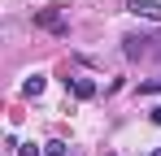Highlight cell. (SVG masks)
<instances>
[{"instance_id": "obj_3", "label": "cell", "mask_w": 161, "mask_h": 156, "mask_svg": "<svg viewBox=\"0 0 161 156\" xmlns=\"http://www.w3.org/2000/svg\"><path fill=\"white\" fill-rule=\"evenodd\" d=\"M65 87H70L79 100H92V96H96V82H92V78H65Z\"/></svg>"}, {"instance_id": "obj_6", "label": "cell", "mask_w": 161, "mask_h": 156, "mask_svg": "<svg viewBox=\"0 0 161 156\" xmlns=\"http://www.w3.org/2000/svg\"><path fill=\"white\" fill-rule=\"evenodd\" d=\"M153 122H157V126H161V108H153Z\"/></svg>"}, {"instance_id": "obj_5", "label": "cell", "mask_w": 161, "mask_h": 156, "mask_svg": "<svg viewBox=\"0 0 161 156\" xmlns=\"http://www.w3.org/2000/svg\"><path fill=\"white\" fill-rule=\"evenodd\" d=\"M44 156H65V143H48V148H44Z\"/></svg>"}, {"instance_id": "obj_2", "label": "cell", "mask_w": 161, "mask_h": 156, "mask_svg": "<svg viewBox=\"0 0 161 156\" xmlns=\"http://www.w3.org/2000/svg\"><path fill=\"white\" fill-rule=\"evenodd\" d=\"M126 9L135 18H144V22H161V4L157 0H126Z\"/></svg>"}, {"instance_id": "obj_1", "label": "cell", "mask_w": 161, "mask_h": 156, "mask_svg": "<svg viewBox=\"0 0 161 156\" xmlns=\"http://www.w3.org/2000/svg\"><path fill=\"white\" fill-rule=\"evenodd\" d=\"M35 26H44V30H53V35H65L70 22L57 13V9H35Z\"/></svg>"}, {"instance_id": "obj_7", "label": "cell", "mask_w": 161, "mask_h": 156, "mask_svg": "<svg viewBox=\"0 0 161 156\" xmlns=\"http://www.w3.org/2000/svg\"><path fill=\"white\" fill-rule=\"evenodd\" d=\"M153 156H161V148H157V152H153Z\"/></svg>"}, {"instance_id": "obj_4", "label": "cell", "mask_w": 161, "mask_h": 156, "mask_svg": "<svg viewBox=\"0 0 161 156\" xmlns=\"http://www.w3.org/2000/svg\"><path fill=\"white\" fill-rule=\"evenodd\" d=\"M22 91H26V96H39V91H44V74H31L26 82H22Z\"/></svg>"}]
</instances>
